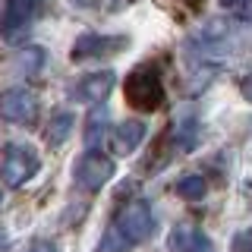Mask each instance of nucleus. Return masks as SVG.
I'll use <instances>...</instances> for the list:
<instances>
[{
    "instance_id": "nucleus-12",
    "label": "nucleus",
    "mask_w": 252,
    "mask_h": 252,
    "mask_svg": "<svg viewBox=\"0 0 252 252\" xmlns=\"http://www.w3.org/2000/svg\"><path fill=\"white\" fill-rule=\"evenodd\" d=\"M73 126H76L73 114H57V117L51 120V129H47V142H51L54 148L63 145V142L69 139V132H73Z\"/></svg>"
},
{
    "instance_id": "nucleus-15",
    "label": "nucleus",
    "mask_w": 252,
    "mask_h": 252,
    "mask_svg": "<svg viewBox=\"0 0 252 252\" xmlns=\"http://www.w3.org/2000/svg\"><path fill=\"white\" fill-rule=\"evenodd\" d=\"M233 252H252V230L236 236V240H233Z\"/></svg>"
},
{
    "instance_id": "nucleus-3",
    "label": "nucleus",
    "mask_w": 252,
    "mask_h": 252,
    "mask_svg": "<svg viewBox=\"0 0 252 252\" xmlns=\"http://www.w3.org/2000/svg\"><path fill=\"white\" fill-rule=\"evenodd\" d=\"M38 167H41V158L32 145H10L0 161V180H3V186L19 189L35 177Z\"/></svg>"
},
{
    "instance_id": "nucleus-17",
    "label": "nucleus",
    "mask_w": 252,
    "mask_h": 252,
    "mask_svg": "<svg viewBox=\"0 0 252 252\" xmlns=\"http://www.w3.org/2000/svg\"><path fill=\"white\" fill-rule=\"evenodd\" d=\"M243 94H246V98L252 101V73H249L246 79H243Z\"/></svg>"
},
{
    "instance_id": "nucleus-7",
    "label": "nucleus",
    "mask_w": 252,
    "mask_h": 252,
    "mask_svg": "<svg viewBox=\"0 0 252 252\" xmlns=\"http://www.w3.org/2000/svg\"><path fill=\"white\" fill-rule=\"evenodd\" d=\"M126 44L123 35H82L73 44V60H94V57H110Z\"/></svg>"
},
{
    "instance_id": "nucleus-14",
    "label": "nucleus",
    "mask_w": 252,
    "mask_h": 252,
    "mask_svg": "<svg viewBox=\"0 0 252 252\" xmlns=\"http://www.w3.org/2000/svg\"><path fill=\"white\" fill-rule=\"evenodd\" d=\"M220 6L230 10L233 16H240V19H249L252 16V0H220Z\"/></svg>"
},
{
    "instance_id": "nucleus-8",
    "label": "nucleus",
    "mask_w": 252,
    "mask_h": 252,
    "mask_svg": "<svg viewBox=\"0 0 252 252\" xmlns=\"http://www.w3.org/2000/svg\"><path fill=\"white\" fill-rule=\"evenodd\" d=\"M167 249L170 252H215L211 240L199 230V227H192V224L173 227L170 236H167Z\"/></svg>"
},
{
    "instance_id": "nucleus-4",
    "label": "nucleus",
    "mask_w": 252,
    "mask_h": 252,
    "mask_svg": "<svg viewBox=\"0 0 252 252\" xmlns=\"http://www.w3.org/2000/svg\"><path fill=\"white\" fill-rule=\"evenodd\" d=\"M123 92H126V101L136 110H145V114L164 104V85H161L155 69H136V73H129Z\"/></svg>"
},
{
    "instance_id": "nucleus-9",
    "label": "nucleus",
    "mask_w": 252,
    "mask_h": 252,
    "mask_svg": "<svg viewBox=\"0 0 252 252\" xmlns=\"http://www.w3.org/2000/svg\"><path fill=\"white\" fill-rule=\"evenodd\" d=\"M114 73L110 69H101V73H92V76H85L82 82L76 85V98L79 101H85V104H98V101H104L110 89H114Z\"/></svg>"
},
{
    "instance_id": "nucleus-6",
    "label": "nucleus",
    "mask_w": 252,
    "mask_h": 252,
    "mask_svg": "<svg viewBox=\"0 0 252 252\" xmlns=\"http://www.w3.org/2000/svg\"><path fill=\"white\" fill-rule=\"evenodd\" d=\"M0 117L10 123H35L38 117V98L29 89H6L0 92Z\"/></svg>"
},
{
    "instance_id": "nucleus-18",
    "label": "nucleus",
    "mask_w": 252,
    "mask_h": 252,
    "mask_svg": "<svg viewBox=\"0 0 252 252\" xmlns=\"http://www.w3.org/2000/svg\"><path fill=\"white\" fill-rule=\"evenodd\" d=\"M73 3H79V6H94L98 0H73Z\"/></svg>"
},
{
    "instance_id": "nucleus-11",
    "label": "nucleus",
    "mask_w": 252,
    "mask_h": 252,
    "mask_svg": "<svg viewBox=\"0 0 252 252\" xmlns=\"http://www.w3.org/2000/svg\"><path fill=\"white\" fill-rule=\"evenodd\" d=\"M104 132H107V110L94 107L89 117V126H85V145H89V152H94L104 142Z\"/></svg>"
},
{
    "instance_id": "nucleus-10",
    "label": "nucleus",
    "mask_w": 252,
    "mask_h": 252,
    "mask_svg": "<svg viewBox=\"0 0 252 252\" xmlns=\"http://www.w3.org/2000/svg\"><path fill=\"white\" fill-rule=\"evenodd\" d=\"M142 139H145V123H142V120H126V123H120V126H114V136H110L117 155L136 152Z\"/></svg>"
},
{
    "instance_id": "nucleus-1",
    "label": "nucleus",
    "mask_w": 252,
    "mask_h": 252,
    "mask_svg": "<svg viewBox=\"0 0 252 252\" xmlns=\"http://www.w3.org/2000/svg\"><path fill=\"white\" fill-rule=\"evenodd\" d=\"M155 233V215H152V205L148 202H129L126 208H120L114 227H110L104 249H126V246H136V243L148 240Z\"/></svg>"
},
{
    "instance_id": "nucleus-13",
    "label": "nucleus",
    "mask_w": 252,
    "mask_h": 252,
    "mask_svg": "<svg viewBox=\"0 0 252 252\" xmlns=\"http://www.w3.org/2000/svg\"><path fill=\"white\" fill-rule=\"evenodd\" d=\"M173 189H177V195L195 202V199H202V195H205V180L199 177V173H186V177L177 180V186H173Z\"/></svg>"
},
{
    "instance_id": "nucleus-19",
    "label": "nucleus",
    "mask_w": 252,
    "mask_h": 252,
    "mask_svg": "<svg viewBox=\"0 0 252 252\" xmlns=\"http://www.w3.org/2000/svg\"><path fill=\"white\" fill-rule=\"evenodd\" d=\"M183 3H189V6H199V3H202V0H183Z\"/></svg>"
},
{
    "instance_id": "nucleus-16",
    "label": "nucleus",
    "mask_w": 252,
    "mask_h": 252,
    "mask_svg": "<svg viewBox=\"0 0 252 252\" xmlns=\"http://www.w3.org/2000/svg\"><path fill=\"white\" fill-rule=\"evenodd\" d=\"M29 252H60L57 249V243H47V240H41V243H35Z\"/></svg>"
},
{
    "instance_id": "nucleus-2",
    "label": "nucleus",
    "mask_w": 252,
    "mask_h": 252,
    "mask_svg": "<svg viewBox=\"0 0 252 252\" xmlns=\"http://www.w3.org/2000/svg\"><path fill=\"white\" fill-rule=\"evenodd\" d=\"M44 13V0H3V13H0V38L3 41H22L35 19Z\"/></svg>"
},
{
    "instance_id": "nucleus-20",
    "label": "nucleus",
    "mask_w": 252,
    "mask_h": 252,
    "mask_svg": "<svg viewBox=\"0 0 252 252\" xmlns=\"http://www.w3.org/2000/svg\"><path fill=\"white\" fill-rule=\"evenodd\" d=\"M0 205H3V192H0Z\"/></svg>"
},
{
    "instance_id": "nucleus-5",
    "label": "nucleus",
    "mask_w": 252,
    "mask_h": 252,
    "mask_svg": "<svg viewBox=\"0 0 252 252\" xmlns=\"http://www.w3.org/2000/svg\"><path fill=\"white\" fill-rule=\"evenodd\" d=\"M110 177H114V161L98 152H85L79 158L76 164V183L82 189H89V192H98L101 186L110 183Z\"/></svg>"
}]
</instances>
